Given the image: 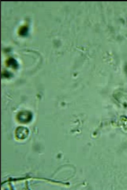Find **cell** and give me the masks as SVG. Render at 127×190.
I'll list each match as a JSON object with an SVG mask.
<instances>
[{
    "instance_id": "cell-1",
    "label": "cell",
    "mask_w": 127,
    "mask_h": 190,
    "mask_svg": "<svg viewBox=\"0 0 127 190\" xmlns=\"http://www.w3.org/2000/svg\"><path fill=\"white\" fill-rule=\"evenodd\" d=\"M18 121L20 123L25 124L31 121L32 119V113L28 111L20 112L17 116Z\"/></svg>"
},
{
    "instance_id": "cell-2",
    "label": "cell",
    "mask_w": 127,
    "mask_h": 190,
    "mask_svg": "<svg viewBox=\"0 0 127 190\" xmlns=\"http://www.w3.org/2000/svg\"><path fill=\"white\" fill-rule=\"evenodd\" d=\"M29 130L27 127H19L16 130V136L19 139H24L27 137L29 134Z\"/></svg>"
},
{
    "instance_id": "cell-3",
    "label": "cell",
    "mask_w": 127,
    "mask_h": 190,
    "mask_svg": "<svg viewBox=\"0 0 127 190\" xmlns=\"http://www.w3.org/2000/svg\"><path fill=\"white\" fill-rule=\"evenodd\" d=\"M29 28L26 25L20 27L19 30V35L23 37H26L28 35Z\"/></svg>"
},
{
    "instance_id": "cell-4",
    "label": "cell",
    "mask_w": 127,
    "mask_h": 190,
    "mask_svg": "<svg viewBox=\"0 0 127 190\" xmlns=\"http://www.w3.org/2000/svg\"><path fill=\"white\" fill-rule=\"evenodd\" d=\"M6 64L9 67L14 69H17L18 66L17 61L13 58H10L6 61Z\"/></svg>"
}]
</instances>
